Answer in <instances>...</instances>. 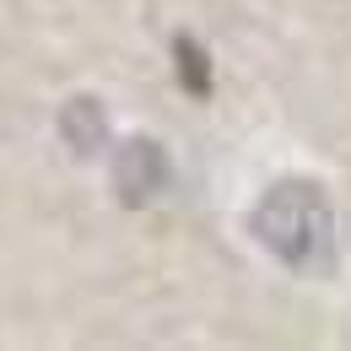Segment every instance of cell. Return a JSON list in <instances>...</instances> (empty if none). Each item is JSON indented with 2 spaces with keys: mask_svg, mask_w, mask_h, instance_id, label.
Returning a JSON list of instances; mask_svg holds the SVG:
<instances>
[{
  "mask_svg": "<svg viewBox=\"0 0 351 351\" xmlns=\"http://www.w3.org/2000/svg\"><path fill=\"white\" fill-rule=\"evenodd\" d=\"M125 162L135 168V178L130 173L119 178V184H125V195H130V200H146V195L162 184V157H157V146H130V152H125Z\"/></svg>",
  "mask_w": 351,
  "mask_h": 351,
  "instance_id": "2",
  "label": "cell"
},
{
  "mask_svg": "<svg viewBox=\"0 0 351 351\" xmlns=\"http://www.w3.org/2000/svg\"><path fill=\"white\" fill-rule=\"evenodd\" d=\"M254 232L265 238L270 254H281L298 270H313V265L330 260V238H335V221H330V206L324 195L303 184V178H287L265 195V206L254 211Z\"/></svg>",
  "mask_w": 351,
  "mask_h": 351,
  "instance_id": "1",
  "label": "cell"
}]
</instances>
